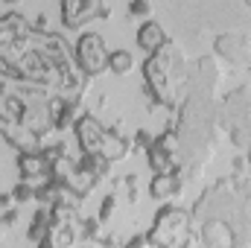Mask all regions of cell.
<instances>
[{"instance_id": "1", "label": "cell", "mask_w": 251, "mask_h": 248, "mask_svg": "<svg viewBox=\"0 0 251 248\" xmlns=\"http://www.w3.org/2000/svg\"><path fill=\"white\" fill-rule=\"evenodd\" d=\"M143 79H146V94L152 105L173 111L178 99L187 94V62L181 47L167 41L158 53H152L143 62Z\"/></svg>"}, {"instance_id": "2", "label": "cell", "mask_w": 251, "mask_h": 248, "mask_svg": "<svg viewBox=\"0 0 251 248\" xmlns=\"http://www.w3.org/2000/svg\"><path fill=\"white\" fill-rule=\"evenodd\" d=\"M243 207V196L234 184V178H222L216 184L204 187L201 196L190 207V225H204L210 219L231 222V216Z\"/></svg>"}, {"instance_id": "3", "label": "cell", "mask_w": 251, "mask_h": 248, "mask_svg": "<svg viewBox=\"0 0 251 248\" xmlns=\"http://www.w3.org/2000/svg\"><path fill=\"white\" fill-rule=\"evenodd\" d=\"M190 213L181 207H161L152 228H149V240L158 248H193L190 243Z\"/></svg>"}, {"instance_id": "4", "label": "cell", "mask_w": 251, "mask_h": 248, "mask_svg": "<svg viewBox=\"0 0 251 248\" xmlns=\"http://www.w3.org/2000/svg\"><path fill=\"white\" fill-rule=\"evenodd\" d=\"M73 56H76L79 70L91 79V76H100L102 70H108V56H111V50H108V44H105V38H102L100 32H85V35H79Z\"/></svg>"}, {"instance_id": "5", "label": "cell", "mask_w": 251, "mask_h": 248, "mask_svg": "<svg viewBox=\"0 0 251 248\" xmlns=\"http://www.w3.org/2000/svg\"><path fill=\"white\" fill-rule=\"evenodd\" d=\"M251 117V85L234 88L222 99H216V128H234Z\"/></svg>"}, {"instance_id": "6", "label": "cell", "mask_w": 251, "mask_h": 248, "mask_svg": "<svg viewBox=\"0 0 251 248\" xmlns=\"http://www.w3.org/2000/svg\"><path fill=\"white\" fill-rule=\"evenodd\" d=\"M219 64L213 56H201L193 64H187V94H204V97H216L219 88ZM184 94V97H187Z\"/></svg>"}, {"instance_id": "7", "label": "cell", "mask_w": 251, "mask_h": 248, "mask_svg": "<svg viewBox=\"0 0 251 248\" xmlns=\"http://www.w3.org/2000/svg\"><path fill=\"white\" fill-rule=\"evenodd\" d=\"M108 15H111L108 3H94V0H64L62 3V24L70 29H79L82 24H91Z\"/></svg>"}, {"instance_id": "8", "label": "cell", "mask_w": 251, "mask_h": 248, "mask_svg": "<svg viewBox=\"0 0 251 248\" xmlns=\"http://www.w3.org/2000/svg\"><path fill=\"white\" fill-rule=\"evenodd\" d=\"M213 50L234 67H251V38L243 32H222L213 41Z\"/></svg>"}, {"instance_id": "9", "label": "cell", "mask_w": 251, "mask_h": 248, "mask_svg": "<svg viewBox=\"0 0 251 248\" xmlns=\"http://www.w3.org/2000/svg\"><path fill=\"white\" fill-rule=\"evenodd\" d=\"M73 131H76V140H79V146H82V155H100V158H102L108 128L100 123L94 114H82V117L76 120V125H73Z\"/></svg>"}, {"instance_id": "10", "label": "cell", "mask_w": 251, "mask_h": 248, "mask_svg": "<svg viewBox=\"0 0 251 248\" xmlns=\"http://www.w3.org/2000/svg\"><path fill=\"white\" fill-rule=\"evenodd\" d=\"M29 32H32V24H29L21 12H6V15H0V56H3L12 44L24 41Z\"/></svg>"}, {"instance_id": "11", "label": "cell", "mask_w": 251, "mask_h": 248, "mask_svg": "<svg viewBox=\"0 0 251 248\" xmlns=\"http://www.w3.org/2000/svg\"><path fill=\"white\" fill-rule=\"evenodd\" d=\"M199 240L204 248H234V237L231 228L219 219H210L204 225H199Z\"/></svg>"}, {"instance_id": "12", "label": "cell", "mask_w": 251, "mask_h": 248, "mask_svg": "<svg viewBox=\"0 0 251 248\" xmlns=\"http://www.w3.org/2000/svg\"><path fill=\"white\" fill-rule=\"evenodd\" d=\"M225 225L231 228L234 248H251V207L249 204H243V207L231 216V222H225Z\"/></svg>"}, {"instance_id": "13", "label": "cell", "mask_w": 251, "mask_h": 248, "mask_svg": "<svg viewBox=\"0 0 251 248\" xmlns=\"http://www.w3.org/2000/svg\"><path fill=\"white\" fill-rule=\"evenodd\" d=\"M164 44H167V32H164V26L155 24V21H143L140 29H137V47H143V50L152 56V53H158Z\"/></svg>"}, {"instance_id": "14", "label": "cell", "mask_w": 251, "mask_h": 248, "mask_svg": "<svg viewBox=\"0 0 251 248\" xmlns=\"http://www.w3.org/2000/svg\"><path fill=\"white\" fill-rule=\"evenodd\" d=\"M18 170H21V181H35V178H47V158L41 152H29V155H18Z\"/></svg>"}, {"instance_id": "15", "label": "cell", "mask_w": 251, "mask_h": 248, "mask_svg": "<svg viewBox=\"0 0 251 248\" xmlns=\"http://www.w3.org/2000/svg\"><path fill=\"white\" fill-rule=\"evenodd\" d=\"M184 184L178 181V175L176 173H167V175H155L152 178V184H149V196L152 198H170V196H176V193H181Z\"/></svg>"}, {"instance_id": "16", "label": "cell", "mask_w": 251, "mask_h": 248, "mask_svg": "<svg viewBox=\"0 0 251 248\" xmlns=\"http://www.w3.org/2000/svg\"><path fill=\"white\" fill-rule=\"evenodd\" d=\"M64 184L70 187V190H73V193H76L79 198H85V196H88V193H91L94 187L100 184V178H97V175H94V173H91L88 167H82V164H79V167L73 170V175H70V178H67Z\"/></svg>"}, {"instance_id": "17", "label": "cell", "mask_w": 251, "mask_h": 248, "mask_svg": "<svg viewBox=\"0 0 251 248\" xmlns=\"http://www.w3.org/2000/svg\"><path fill=\"white\" fill-rule=\"evenodd\" d=\"M50 228H53V216H50V207H38L35 210V216H32V222H29V243H41L47 234H50Z\"/></svg>"}, {"instance_id": "18", "label": "cell", "mask_w": 251, "mask_h": 248, "mask_svg": "<svg viewBox=\"0 0 251 248\" xmlns=\"http://www.w3.org/2000/svg\"><path fill=\"white\" fill-rule=\"evenodd\" d=\"M146 158H149V167L155 170V175H167V173H176V164L170 161V155L152 140V146L146 149Z\"/></svg>"}, {"instance_id": "19", "label": "cell", "mask_w": 251, "mask_h": 248, "mask_svg": "<svg viewBox=\"0 0 251 248\" xmlns=\"http://www.w3.org/2000/svg\"><path fill=\"white\" fill-rule=\"evenodd\" d=\"M131 67H134V59H131L128 50H111V56H108V70H111V73L126 76Z\"/></svg>"}, {"instance_id": "20", "label": "cell", "mask_w": 251, "mask_h": 248, "mask_svg": "<svg viewBox=\"0 0 251 248\" xmlns=\"http://www.w3.org/2000/svg\"><path fill=\"white\" fill-rule=\"evenodd\" d=\"M228 134H231V143H234L237 149L251 152V117H249V120H243L240 125H234Z\"/></svg>"}, {"instance_id": "21", "label": "cell", "mask_w": 251, "mask_h": 248, "mask_svg": "<svg viewBox=\"0 0 251 248\" xmlns=\"http://www.w3.org/2000/svg\"><path fill=\"white\" fill-rule=\"evenodd\" d=\"M117 201H120V198H117L114 193H108V196H105V201L100 204V213H97V219H100V222H105V219H108V216L114 213V207H117Z\"/></svg>"}, {"instance_id": "22", "label": "cell", "mask_w": 251, "mask_h": 248, "mask_svg": "<svg viewBox=\"0 0 251 248\" xmlns=\"http://www.w3.org/2000/svg\"><path fill=\"white\" fill-rule=\"evenodd\" d=\"M128 15H134V18H146V21H149V15H152V3L137 0V3H131V6H128Z\"/></svg>"}, {"instance_id": "23", "label": "cell", "mask_w": 251, "mask_h": 248, "mask_svg": "<svg viewBox=\"0 0 251 248\" xmlns=\"http://www.w3.org/2000/svg\"><path fill=\"white\" fill-rule=\"evenodd\" d=\"M123 248H158V246H155L146 234H137V237H134V240H128Z\"/></svg>"}, {"instance_id": "24", "label": "cell", "mask_w": 251, "mask_h": 248, "mask_svg": "<svg viewBox=\"0 0 251 248\" xmlns=\"http://www.w3.org/2000/svg\"><path fill=\"white\" fill-rule=\"evenodd\" d=\"M15 219H18V207H9V210H3V216H0V225L12 228V225H15Z\"/></svg>"}, {"instance_id": "25", "label": "cell", "mask_w": 251, "mask_h": 248, "mask_svg": "<svg viewBox=\"0 0 251 248\" xmlns=\"http://www.w3.org/2000/svg\"><path fill=\"white\" fill-rule=\"evenodd\" d=\"M9 76H12V70H9V64L3 62V59H0V85H3V82H6Z\"/></svg>"}]
</instances>
